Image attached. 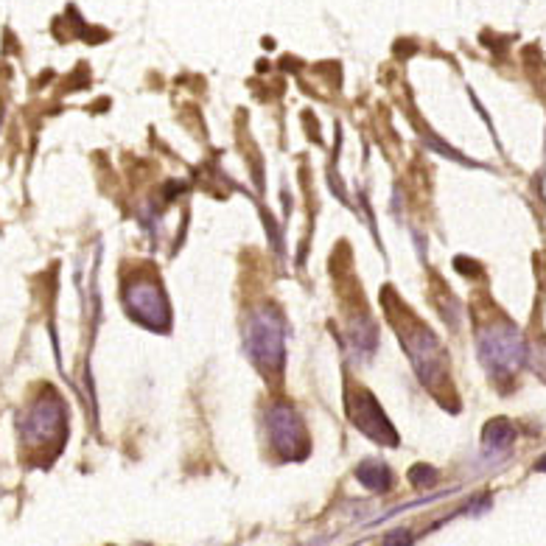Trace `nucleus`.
I'll return each mask as SVG.
<instances>
[{
	"mask_svg": "<svg viewBox=\"0 0 546 546\" xmlns=\"http://www.w3.org/2000/svg\"><path fill=\"white\" fill-rule=\"evenodd\" d=\"M244 347L250 362L266 376V378H278L286 365V323L281 317L278 308L263 305L255 308L247 331H244Z\"/></svg>",
	"mask_w": 546,
	"mask_h": 546,
	"instance_id": "1",
	"label": "nucleus"
},
{
	"mask_svg": "<svg viewBox=\"0 0 546 546\" xmlns=\"http://www.w3.org/2000/svg\"><path fill=\"white\" fill-rule=\"evenodd\" d=\"M477 354L493 381H507L527 365L530 347L519 325L496 320L477 334Z\"/></svg>",
	"mask_w": 546,
	"mask_h": 546,
	"instance_id": "2",
	"label": "nucleus"
},
{
	"mask_svg": "<svg viewBox=\"0 0 546 546\" xmlns=\"http://www.w3.org/2000/svg\"><path fill=\"white\" fill-rule=\"evenodd\" d=\"M396 328L420 384L432 389V393H440V386L448 381V356L440 339L435 336V331L423 325L420 320H415L409 314V308L404 311V325L396 323Z\"/></svg>",
	"mask_w": 546,
	"mask_h": 546,
	"instance_id": "3",
	"label": "nucleus"
},
{
	"mask_svg": "<svg viewBox=\"0 0 546 546\" xmlns=\"http://www.w3.org/2000/svg\"><path fill=\"white\" fill-rule=\"evenodd\" d=\"M124 305L135 323H140L154 334L171 328V305L158 278L151 275L132 278L124 286Z\"/></svg>",
	"mask_w": 546,
	"mask_h": 546,
	"instance_id": "4",
	"label": "nucleus"
},
{
	"mask_svg": "<svg viewBox=\"0 0 546 546\" xmlns=\"http://www.w3.org/2000/svg\"><path fill=\"white\" fill-rule=\"evenodd\" d=\"M67 435V412L59 396L46 393L43 398H36L26 417L20 420V438L26 446H54L62 443Z\"/></svg>",
	"mask_w": 546,
	"mask_h": 546,
	"instance_id": "5",
	"label": "nucleus"
},
{
	"mask_svg": "<svg viewBox=\"0 0 546 546\" xmlns=\"http://www.w3.org/2000/svg\"><path fill=\"white\" fill-rule=\"evenodd\" d=\"M266 428H269V443L275 446V451L283 459H305L311 451V440H308V428L300 417V412L286 404L278 401L272 404L266 412Z\"/></svg>",
	"mask_w": 546,
	"mask_h": 546,
	"instance_id": "6",
	"label": "nucleus"
},
{
	"mask_svg": "<svg viewBox=\"0 0 546 546\" xmlns=\"http://www.w3.org/2000/svg\"><path fill=\"white\" fill-rule=\"evenodd\" d=\"M347 415L354 420V426L365 438H370L378 446L396 448L398 446V432L389 423V417L384 415V409L378 407V401L367 393V389H359L356 396H347Z\"/></svg>",
	"mask_w": 546,
	"mask_h": 546,
	"instance_id": "7",
	"label": "nucleus"
},
{
	"mask_svg": "<svg viewBox=\"0 0 546 546\" xmlns=\"http://www.w3.org/2000/svg\"><path fill=\"white\" fill-rule=\"evenodd\" d=\"M513 443H516V428H513L510 420L496 417V420H490V423L485 426V432H482V451H485L488 457H496V459H499V457H504V454H510Z\"/></svg>",
	"mask_w": 546,
	"mask_h": 546,
	"instance_id": "8",
	"label": "nucleus"
},
{
	"mask_svg": "<svg viewBox=\"0 0 546 546\" xmlns=\"http://www.w3.org/2000/svg\"><path fill=\"white\" fill-rule=\"evenodd\" d=\"M356 479H359L370 493H386L389 488H393V471H389V465H384V462H378V459H365V462H359Z\"/></svg>",
	"mask_w": 546,
	"mask_h": 546,
	"instance_id": "9",
	"label": "nucleus"
},
{
	"mask_svg": "<svg viewBox=\"0 0 546 546\" xmlns=\"http://www.w3.org/2000/svg\"><path fill=\"white\" fill-rule=\"evenodd\" d=\"M347 336H350V342H354V347L359 350V354H373L376 345H378V328H376V323L367 314H359L354 323H350Z\"/></svg>",
	"mask_w": 546,
	"mask_h": 546,
	"instance_id": "10",
	"label": "nucleus"
},
{
	"mask_svg": "<svg viewBox=\"0 0 546 546\" xmlns=\"http://www.w3.org/2000/svg\"><path fill=\"white\" fill-rule=\"evenodd\" d=\"M409 482L415 488H428V485L438 482V471H435V468H428V465H415L409 471Z\"/></svg>",
	"mask_w": 546,
	"mask_h": 546,
	"instance_id": "11",
	"label": "nucleus"
},
{
	"mask_svg": "<svg viewBox=\"0 0 546 546\" xmlns=\"http://www.w3.org/2000/svg\"><path fill=\"white\" fill-rule=\"evenodd\" d=\"M527 362L532 365V370L538 373V378L546 381V342H535V345H532Z\"/></svg>",
	"mask_w": 546,
	"mask_h": 546,
	"instance_id": "12",
	"label": "nucleus"
},
{
	"mask_svg": "<svg viewBox=\"0 0 546 546\" xmlns=\"http://www.w3.org/2000/svg\"><path fill=\"white\" fill-rule=\"evenodd\" d=\"M412 538H409V532H404V530H398V532H389L386 538H384V543L386 546H393V543H409Z\"/></svg>",
	"mask_w": 546,
	"mask_h": 546,
	"instance_id": "13",
	"label": "nucleus"
},
{
	"mask_svg": "<svg viewBox=\"0 0 546 546\" xmlns=\"http://www.w3.org/2000/svg\"><path fill=\"white\" fill-rule=\"evenodd\" d=\"M535 471H541V474H546V454L535 462Z\"/></svg>",
	"mask_w": 546,
	"mask_h": 546,
	"instance_id": "14",
	"label": "nucleus"
}]
</instances>
